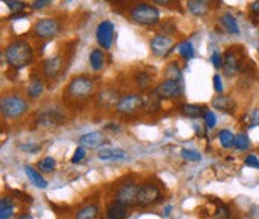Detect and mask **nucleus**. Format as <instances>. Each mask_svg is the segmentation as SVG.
<instances>
[{
    "instance_id": "34",
    "label": "nucleus",
    "mask_w": 259,
    "mask_h": 219,
    "mask_svg": "<svg viewBox=\"0 0 259 219\" xmlns=\"http://www.w3.org/2000/svg\"><path fill=\"white\" fill-rule=\"evenodd\" d=\"M204 123H205V128L207 129H213L217 123V119H216V114L211 111V110H205L204 113Z\"/></svg>"
},
{
    "instance_id": "26",
    "label": "nucleus",
    "mask_w": 259,
    "mask_h": 219,
    "mask_svg": "<svg viewBox=\"0 0 259 219\" xmlns=\"http://www.w3.org/2000/svg\"><path fill=\"white\" fill-rule=\"evenodd\" d=\"M182 113L186 116V117H190V119H198L204 116L205 110L201 107V105H195V104H185L182 105Z\"/></svg>"
},
{
    "instance_id": "41",
    "label": "nucleus",
    "mask_w": 259,
    "mask_h": 219,
    "mask_svg": "<svg viewBox=\"0 0 259 219\" xmlns=\"http://www.w3.org/2000/svg\"><path fill=\"white\" fill-rule=\"evenodd\" d=\"M213 84H214V90L217 93H222L223 92V81H222V77L219 75V74H216L213 77Z\"/></svg>"
},
{
    "instance_id": "2",
    "label": "nucleus",
    "mask_w": 259,
    "mask_h": 219,
    "mask_svg": "<svg viewBox=\"0 0 259 219\" xmlns=\"http://www.w3.org/2000/svg\"><path fill=\"white\" fill-rule=\"evenodd\" d=\"M94 89L96 86L93 80H90L86 75H79V77H75L68 84L65 95L74 99V101H86V99H89L94 93Z\"/></svg>"
},
{
    "instance_id": "16",
    "label": "nucleus",
    "mask_w": 259,
    "mask_h": 219,
    "mask_svg": "<svg viewBox=\"0 0 259 219\" xmlns=\"http://www.w3.org/2000/svg\"><path fill=\"white\" fill-rule=\"evenodd\" d=\"M129 216V206L114 200L107 207V218L108 219H128Z\"/></svg>"
},
{
    "instance_id": "14",
    "label": "nucleus",
    "mask_w": 259,
    "mask_h": 219,
    "mask_svg": "<svg viewBox=\"0 0 259 219\" xmlns=\"http://www.w3.org/2000/svg\"><path fill=\"white\" fill-rule=\"evenodd\" d=\"M79 144L84 146V147H89V149H97V147H102L104 144L108 143V138L105 137L104 132H87L84 135L79 137Z\"/></svg>"
},
{
    "instance_id": "43",
    "label": "nucleus",
    "mask_w": 259,
    "mask_h": 219,
    "mask_svg": "<svg viewBox=\"0 0 259 219\" xmlns=\"http://www.w3.org/2000/svg\"><path fill=\"white\" fill-rule=\"evenodd\" d=\"M51 2H53V0H35L33 5H32V8H33V9H44V8H47Z\"/></svg>"
},
{
    "instance_id": "23",
    "label": "nucleus",
    "mask_w": 259,
    "mask_h": 219,
    "mask_svg": "<svg viewBox=\"0 0 259 219\" xmlns=\"http://www.w3.org/2000/svg\"><path fill=\"white\" fill-rule=\"evenodd\" d=\"M97 213H99L97 204H87L76 212L75 219H96Z\"/></svg>"
},
{
    "instance_id": "3",
    "label": "nucleus",
    "mask_w": 259,
    "mask_h": 219,
    "mask_svg": "<svg viewBox=\"0 0 259 219\" xmlns=\"http://www.w3.org/2000/svg\"><path fill=\"white\" fill-rule=\"evenodd\" d=\"M27 110H29L27 101L18 95L3 96L2 101H0V111H2V116L6 119H11V120L23 117L27 113Z\"/></svg>"
},
{
    "instance_id": "5",
    "label": "nucleus",
    "mask_w": 259,
    "mask_h": 219,
    "mask_svg": "<svg viewBox=\"0 0 259 219\" xmlns=\"http://www.w3.org/2000/svg\"><path fill=\"white\" fill-rule=\"evenodd\" d=\"M143 107H144V98L141 95L128 93L120 96L118 102L115 104V111L123 116H130L138 110H141Z\"/></svg>"
},
{
    "instance_id": "45",
    "label": "nucleus",
    "mask_w": 259,
    "mask_h": 219,
    "mask_svg": "<svg viewBox=\"0 0 259 219\" xmlns=\"http://www.w3.org/2000/svg\"><path fill=\"white\" fill-rule=\"evenodd\" d=\"M153 2L156 3V5H162V6H166V5H169L172 0H153Z\"/></svg>"
},
{
    "instance_id": "17",
    "label": "nucleus",
    "mask_w": 259,
    "mask_h": 219,
    "mask_svg": "<svg viewBox=\"0 0 259 219\" xmlns=\"http://www.w3.org/2000/svg\"><path fill=\"white\" fill-rule=\"evenodd\" d=\"M42 69H44V75L47 78H54L62 69V59H60V56H53V57L47 59V60L44 62V65H42Z\"/></svg>"
},
{
    "instance_id": "7",
    "label": "nucleus",
    "mask_w": 259,
    "mask_h": 219,
    "mask_svg": "<svg viewBox=\"0 0 259 219\" xmlns=\"http://www.w3.org/2000/svg\"><path fill=\"white\" fill-rule=\"evenodd\" d=\"M159 198H161V189H159L154 183L141 185V186H139V189H138L136 206H139V207H148V206L157 203Z\"/></svg>"
},
{
    "instance_id": "35",
    "label": "nucleus",
    "mask_w": 259,
    "mask_h": 219,
    "mask_svg": "<svg viewBox=\"0 0 259 219\" xmlns=\"http://www.w3.org/2000/svg\"><path fill=\"white\" fill-rule=\"evenodd\" d=\"M136 84L139 86V89H147L150 84H151V77L146 72H141L138 74L136 77Z\"/></svg>"
},
{
    "instance_id": "44",
    "label": "nucleus",
    "mask_w": 259,
    "mask_h": 219,
    "mask_svg": "<svg viewBox=\"0 0 259 219\" xmlns=\"http://www.w3.org/2000/svg\"><path fill=\"white\" fill-rule=\"evenodd\" d=\"M32 146H33V144H21V146H19V149L24 150V152H30V153H35V152L39 150L37 146H36V147H32Z\"/></svg>"
},
{
    "instance_id": "32",
    "label": "nucleus",
    "mask_w": 259,
    "mask_h": 219,
    "mask_svg": "<svg viewBox=\"0 0 259 219\" xmlns=\"http://www.w3.org/2000/svg\"><path fill=\"white\" fill-rule=\"evenodd\" d=\"M37 168L42 170L44 173H51L56 168V159L53 156H47L44 158L42 161L37 162Z\"/></svg>"
},
{
    "instance_id": "1",
    "label": "nucleus",
    "mask_w": 259,
    "mask_h": 219,
    "mask_svg": "<svg viewBox=\"0 0 259 219\" xmlns=\"http://www.w3.org/2000/svg\"><path fill=\"white\" fill-rule=\"evenodd\" d=\"M6 62L14 69H23L33 62V48L24 39H15L3 51Z\"/></svg>"
},
{
    "instance_id": "27",
    "label": "nucleus",
    "mask_w": 259,
    "mask_h": 219,
    "mask_svg": "<svg viewBox=\"0 0 259 219\" xmlns=\"http://www.w3.org/2000/svg\"><path fill=\"white\" fill-rule=\"evenodd\" d=\"M219 141L223 149H232L235 144V135L229 129H222L219 132Z\"/></svg>"
},
{
    "instance_id": "28",
    "label": "nucleus",
    "mask_w": 259,
    "mask_h": 219,
    "mask_svg": "<svg viewBox=\"0 0 259 219\" xmlns=\"http://www.w3.org/2000/svg\"><path fill=\"white\" fill-rule=\"evenodd\" d=\"M234 147L238 150V152H246L250 149V138L246 132H240L235 135V144Z\"/></svg>"
},
{
    "instance_id": "18",
    "label": "nucleus",
    "mask_w": 259,
    "mask_h": 219,
    "mask_svg": "<svg viewBox=\"0 0 259 219\" xmlns=\"http://www.w3.org/2000/svg\"><path fill=\"white\" fill-rule=\"evenodd\" d=\"M24 171H26V176L29 177V180L32 182L33 186H36L37 189H47L48 182L45 180L44 176L39 173L37 170H35V168L30 167V165H26V167H24Z\"/></svg>"
},
{
    "instance_id": "38",
    "label": "nucleus",
    "mask_w": 259,
    "mask_h": 219,
    "mask_svg": "<svg viewBox=\"0 0 259 219\" xmlns=\"http://www.w3.org/2000/svg\"><path fill=\"white\" fill-rule=\"evenodd\" d=\"M166 74H168V75L172 74L171 78L178 80V81H182V71H180V68L177 66V63H171V65L168 66V69H166Z\"/></svg>"
},
{
    "instance_id": "6",
    "label": "nucleus",
    "mask_w": 259,
    "mask_h": 219,
    "mask_svg": "<svg viewBox=\"0 0 259 219\" xmlns=\"http://www.w3.org/2000/svg\"><path fill=\"white\" fill-rule=\"evenodd\" d=\"M66 122V117L62 113L60 108L53 107V108H41V111L37 113L36 123L41 126H57Z\"/></svg>"
},
{
    "instance_id": "21",
    "label": "nucleus",
    "mask_w": 259,
    "mask_h": 219,
    "mask_svg": "<svg viewBox=\"0 0 259 219\" xmlns=\"http://www.w3.org/2000/svg\"><path fill=\"white\" fill-rule=\"evenodd\" d=\"M89 60H90V66H92L93 71H101L105 66V53L102 50H99V48H94L90 53Z\"/></svg>"
},
{
    "instance_id": "36",
    "label": "nucleus",
    "mask_w": 259,
    "mask_h": 219,
    "mask_svg": "<svg viewBox=\"0 0 259 219\" xmlns=\"http://www.w3.org/2000/svg\"><path fill=\"white\" fill-rule=\"evenodd\" d=\"M3 3L9 8L11 12H21L24 9V3L19 2V0H3Z\"/></svg>"
},
{
    "instance_id": "19",
    "label": "nucleus",
    "mask_w": 259,
    "mask_h": 219,
    "mask_svg": "<svg viewBox=\"0 0 259 219\" xmlns=\"http://www.w3.org/2000/svg\"><path fill=\"white\" fill-rule=\"evenodd\" d=\"M213 107L223 113H232L235 108V102L229 96H217L213 99Z\"/></svg>"
},
{
    "instance_id": "29",
    "label": "nucleus",
    "mask_w": 259,
    "mask_h": 219,
    "mask_svg": "<svg viewBox=\"0 0 259 219\" xmlns=\"http://www.w3.org/2000/svg\"><path fill=\"white\" fill-rule=\"evenodd\" d=\"M44 93V83L41 81V80H35V81H32L27 87V95L33 99L39 98Z\"/></svg>"
},
{
    "instance_id": "20",
    "label": "nucleus",
    "mask_w": 259,
    "mask_h": 219,
    "mask_svg": "<svg viewBox=\"0 0 259 219\" xmlns=\"http://www.w3.org/2000/svg\"><path fill=\"white\" fill-rule=\"evenodd\" d=\"M118 99H120V96H118L117 90H114V89H107V90L99 93V102L102 104V107H107V108L117 104Z\"/></svg>"
},
{
    "instance_id": "13",
    "label": "nucleus",
    "mask_w": 259,
    "mask_h": 219,
    "mask_svg": "<svg viewBox=\"0 0 259 219\" xmlns=\"http://www.w3.org/2000/svg\"><path fill=\"white\" fill-rule=\"evenodd\" d=\"M234 48H229L225 56H223V72L226 77H234L237 75L238 72H240L241 69V62H240V57H238V54L235 51H232Z\"/></svg>"
},
{
    "instance_id": "48",
    "label": "nucleus",
    "mask_w": 259,
    "mask_h": 219,
    "mask_svg": "<svg viewBox=\"0 0 259 219\" xmlns=\"http://www.w3.org/2000/svg\"><path fill=\"white\" fill-rule=\"evenodd\" d=\"M169 212H171V206H168V207L165 209V215H169Z\"/></svg>"
},
{
    "instance_id": "37",
    "label": "nucleus",
    "mask_w": 259,
    "mask_h": 219,
    "mask_svg": "<svg viewBox=\"0 0 259 219\" xmlns=\"http://www.w3.org/2000/svg\"><path fill=\"white\" fill-rule=\"evenodd\" d=\"M84 158H86V147L79 146V147H76V150H75V153H74V156L71 159V162L72 164H79V162L84 161Z\"/></svg>"
},
{
    "instance_id": "39",
    "label": "nucleus",
    "mask_w": 259,
    "mask_h": 219,
    "mask_svg": "<svg viewBox=\"0 0 259 219\" xmlns=\"http://www.w3.org/2000/svg\"><path fill=\"white\" fill-rule=\"evenodd\" d=\"M244 165L246 167H250V168H256V170H259V159H258V156L256 155H247L246 158H244Z\"/></svg>"
},
{
    "instance_id": "8",
    "label": "nucleus",
    "mask_w": 259,
    "mask_h": 219,
    "mask_svg": "<svg viewBox=\"0 0 259 219\" xmlns=\"http://www.w3.org/2000/svg\"><path fill=\"white\" fill-rule=\"evenodd\" d=\"M60 32V23L53 18H42L33 26V33L41 39H51Z\"/></svg>"
},
{
    "instance_id": "47",
    "label": "nucleus",
    "mask_w": 259,
    "mask_h": 219,
    "mask_svg": "<svg viewBox=\"0 0 259 219\" xmlns=\"http://www.w3.org/2000/svg\"><path fill=\"white\" fill-rule=\"evenodd\" d=\"M252 9H259V0H258L256 3H253V5H252Z\"/></svg>"
},
{
    "instance_id": "4",
    "label": "nucleus",
    "mask_w": 259,
    "mask_h": 219,
    "mask_svg": "<svg viewBox=\"0 0 259 219\" xmlns=\"http://www.w3.org/2000/svg\"><path fill=\"white\" fill-rule=\"evenodd\" d=\"M129 15L132 18V21H135L139 26H154L157 24L159 18H161L159 9L148 3H139L132 6Z\"/></svg>"
},
{
    "instance_id": "40",
    "label": "nucleus",
    "mask_w": 259,
    "mask_h": 219,
    "mask_svg": "<svg viewBox=\"0 0 259 219\" xmlns=\"http://www.w3.org/2000/svg\"><path fill=\"white\" fill-rule=\"evenodd\" d=\"M211 62H213V65H214L216 69H221L222 65H223V57H222V54L219 53V51H214L213 56H211Z\"/></svg>"
},
{
    "instance_id": "12",
    "label": "nucleus",
    "mask_w": 259,
    "mask_h": 219,
    "mask_svg": "<svg viewBox=\"0 0 259 219\" xmlns=\"http://www.w3.org/2000/svg\"><path fill=\"white\" fill-rule=\"evenodd\" d=\"M138 189L139 186L133 182H126L115 192L114 200L120 201L126 206H136V197H138Z\"/></svg>"
},
{
    "instance_id": "46",
    "label": "nucleus",
    "mask_w": 259,
    "mask_h": 219,
    "mask_svg": "<svg viewBox=\"0 0 259 219\" xmlns=\"http://www.w3.org/2000/svg\"><path fill=\"white\" fill-rule=\"evenodd\" d=\"M17 219H33V216L30 213H21V215H18Z\"/></svg>"
},
{
    "instance_id": "33",
    "label": "nucleus",
    "mask_w": 259,
    "mask_h": 219,
    "mask_svg": "<svg viewBox=\"0 0 259 219\" xmlns=\"http://www.w3.org/2000/svg\"><path fill=\"white\" fill-rule=\"evenodd\" d=\"M182 158L185 159V161H189V162H199V161H201V153L196 152V150L183 149L182 150Z\"/></svg>"
},
{
    "instance_id": "31",
    "label": "nucleus",
    "mask_w": 259,
    "mask_h": 219,
    "mask_svg": "<svg viewBox=\"0 0 259 219\" xmlns=\"http://www.w3.org/2000/svg\"><path fill=\"white\" fill-rule=\"evenodd\" d=\"M244 123L247 128H255L259 125V110L253 108L250 110L246 116H244Z\"/></svg>"
},
{
    "instance_id": "10",
    "label": "nucleus",
    "mask_w": 259,
    "mask_h": 219,
    "mask_svg": "<svg viewBox=\"0 0 259 219\" xmlns=\"http://www.w3.org/2000/svg\"><path fill=\"white\" fill-rule=\"evenodd\" d=\"M183 92L182 84L178 80L174 78H166L164 80L162 83H159L154 89V93L157 95V98H162V99H171V98H177L180 96Z\"/></svg>"
},
{
    "instance_id": "25",
    "label": "nucleus",
    "mask_w": 259,
    "mask_h": 219,
    "mask_svg": "<svg viewBox=\"0 0 259 219\" xmlns=\"http://www.w3.org/2000/svg\"><path fill=\"white\" fill-rule=\"evenodd\" d=\"M14 215V201L9 197H3L0 201V219H11Z\"/></svg>"
},
{
    "instance_id": "22",
    "label": "nucleus",
    "mask_w": 259,
    "mask_h": 219,
    "mask_svg": "<svg viewBox=\"0 0 259 219\" xmlns=\"http://www.w3.org/2000/svg\"><path fill=\"white\" fill-rule=\"evenodd\" d=\"M221 21H222L223 29L228 33H231V35H240V27H238V23H237V20L234 18L232 14H229V12L223 14L222 18H221Z\"/></svg>"
},
{
    "instance_id": "11",
    "label": "nucleus",
    "mask_w": 259,
    "mask_h": 219,
    "mask_svg": "<svg viewBox=\"0 0 259 219\" xmlns=\"http://www.w3.org/2000/svg\"><path fill=\"white\" fill-rule=\"evenodd\" d=\"M112 39H114V23L108 21V20H104L97 24L96 29V41L99 44V47L104 50H110L112 45Z\"/></svg>"
},
{
    "instance_id": "9",
    "label": "nucleus",
    "mask_w": 259,
    "mask_h": 219,
    "mask_svg": "<svg viewBox=\"0 0 259 219\" xmlns=\"http://www.w3.org/2000/svg\"><path fill=\"white\" fill-rule=\"evenodd\" d=\"M150 48L156 57H165L174 50V39L169 35H164V33L156 35L151 38Z\"/></svg>"
},
{
    "instance_id": "24",
    "label": "nucleus",
    "mask_w": 259,
    "mask_h": 219,
    "mask_svg": "<svg viewBox=\"0 0 259 219\" xmlns=\"http://www.w3.org/2000/svg\"><path fill=\"white\" fill-rule=\"evenodd\" d=\"M187 9L195 17H204L208 12V3L199 2V0H189V2H187Z\"/></svg>"
},
{
    "instance_id": "42",
    "label": "nucleus",
    "mask_w": 259,
    "mask_h": 219,
    "mask_svg": "<svg viewBox=\"0 0 259 219\" xmlns=\"http://www.w3.org/2000/svg\"><path fill=\"white\" fill-rule=\"evenodd\" d=\"M216 219H228L229 218V212L226 209V206H219L217 207V212L214 215Z\"/></svg>"
},
{
    "instance_id": "15",
    "label": "nucleus",
    "mask_w": 259,
    "mask_h": 219,
    "mask_svg": "<svg viewBox=\"0 0 259 219\" xmlns=\"http://www.w3.org/2000/svg\"><path fill=\"white\" fill-rule=\"evenodd\" d=\"M97 158L101 161H125V159H128V153L122 149L104 147L97 152Z\"/></svg>"
},
{
    "instance_id": "30",
    "label": "nucleus",
    "mask_w": 259,
    "mask_h": 219,
    "mask_svg": "<svg viewBox=\"0 0 259 219\" xmlns=\"http://www.w3.org/2000/svg\"><path fill=\"white\" fill-rule=\"evenodd\" d=\"M178 53H180V56L183 59H192L195 56V47L192 45L190 41H183L180 42V45H178Z\"/></svg>"
},
{
    "instance_id": "49",
    "label": "nucleus",
    "mask_w": 259,
    "mask_h": 219,
    "mask_svg": "<svg viewBox=\"0 0 259 219\" xmlns=\"http://www.w3.org/2000/svg\"><path fill=\"white\" fill-rule=\"evenodd\" d=\"M199 2H204V3H210L211 0H199Z\"/></svg>"
}]
</instances>
